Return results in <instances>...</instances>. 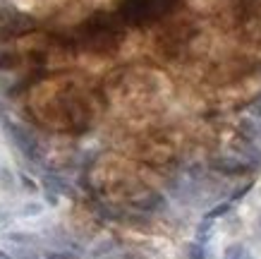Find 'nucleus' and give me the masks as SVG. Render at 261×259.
Returning a JSON list of instances; mask_svg holds the SVG:
<instances>
[{"instance_id": "nucleus-16", "label": "nucleus", "mask_w": 261, "mask_h": 259, "mask_svg": "<svg viewBox=\"0 0 261 259\" xmlns=\"http://www.w3.org/2000/svg\"><path fill=\"white\" fill-rule=\"evenodd\" d=\"M22 180H24V187H27V190H36V185H34V182L29 180L27 175H22Z\"/></svg>"}, {"instance_id": "nucleus-6", "label": "nucleus", "mask_w": 261, "mask_h": 259, "mask_svg": "<svg viewBox=\"0 0 261 259\" xmlns=\"http://www.w3.org/2000/svg\"><path fill=\"white\" fill-rule=\"evenodd\" d=\"M10 245H27V247H41V238L34 233H8L5 236Z\"/></svg>"}, {"instance_id": "nucleus-3", "label": "nucleus", "mask_w": 261, "mask_h": 259, "mask_svg": "<svg viewBox=\"0 0 261 259\" xmlns=\"http://www.w3.org/2000/svg\"><path fill=\"white\" fill-rule=\"evenodd\" d=\"M211 163H214V171L225 173V175H238V173H245L247 168H252V166L245 163V161L238 158L235 154H232V156H216Z\"/></svg>"}, {"instance_id": "nucleus-19", "label": "nucleus", "mask_w": 261, "mask_h": 259, "mask_svg": "<svg viewBox=\"0 0 261 259\" xmlns=\"http://www.w3.org/2000/svg\"><path fill=\"white\" fill-rule=\"evenodd\" d=\"M259 230H261V216H259Z\"/></svg>"}, {"instance_id": "nucleus-7", "label": "nucleus", "mask_w": 261, "mask_h": 259, "mask_svg": "<svg viewBox=\"0 0 261 259\" xmlns=\"http://www.w3.org/2000/svg\"><path fill=\"white\" fill-rule=\"evenodd\" d=\"M223 259H254V254L249 252V247L242 243H232L225 247L223 252Z\"/></svg>"}, {"instance_id": "nucleus-4", "label": "nucleus", "mask_w": 261, "mask_h": 259, "mask_svg": "<svg viewBox=\"0 0 261 259\" xmlns=\"http://www.w3.org/2000/svg\"><path fill=\"white\" fill-rule=\"evenodd\" d=\"M240 137H245L247 142H252L254 147H259L261 149V120L256 118H242L240 120Z\"/></svg>"}, {"instance_id": "nucleus-1", "label": "nucleus", "mask_w": 261, "mask_h": 259, "mask_svg": "<svg viewBox=\"0 0 261 259\" xmlns=\"http://www.w3.org/2000/svg\"><path fill=\"white\" fill-rule=\"evenodd\" d=\"M0 125L8 134V139L15 144V149L22 154L24 158H29V161H41V147H39V139H36V134L29 130L27 125L22 123H17L12 120L10 115L0 120Z\"/></svg>"}, {"instance_id": "nucleus-12", "label": "nucleus", "mask_w": 261, "mask_h": 259, "mask_svg": "<svg viewBox=\"0 0 261 259\" xmlns=\"http://www.w3.org/2000/svg\"><path fill=\"white\" fill-rule=\"evenodd\" d=\"M232 202H221V204H216L214 209H208V214H206V219H223V216H228L230 211H232Z\"/></svg>"}, {"instance_id": "nucleus-8", "label": "nucleus", "mask_w": 261, "mask_h": 259, "mask_svg": "<svg viewBox=\"0 0 261 259\" xmlns=\"http://www.w3.org/2000/svg\"><path fill=\"white\" fill-rule=\"evenodd\" d=\"M187 259H214V254L208 250V245H201L194 240L187 245Z\"/></svg>"}, {"instance_id": "nucleus-9", "label": "nucleus", "mask_w": 261, "mask_h": 259, "mask_svg": "<svg viewBox=\"0 0 261 259\" xmlns=\"http://www.w3.org/2000/svg\"><path fill=\"white\" fill-rule=\"evenodd\" d=\"M115 250H118V245L113 243V240H103V243H98L94 250L89 252V259H106L108 254H113Z\"/></svg>"}, {"instance_id": "nucleus-13", "label": "nucleus", "mask_w": 261, "mask_h": 259, "mask_svg": "<svg viewBox=\"0 0 261 259\" xmlns=\"http://www.w3.org/2000/svg\"><path fill=\"white\" fill-rule=\"evenodd\" d=\"M43 211V204L41 202H27V204H22V209H19V216L22 219H32V216H39V214Z\"/></svg>"}, {"instance_id": "nucleus-5", "label": "nucleus", "mask_w": 261, "mask_h": 259, "mask_svg": "<svg viewBox=\"0 0 261 259\" xmlns=\"http://www.w3.org/2000/svg\"><path fill=\"white\" fill-rule=\"evenodd\" d=\"M43 190L46 192H53V195H72V185L65 180L63 175H58V173H46L43 175Z\"/></svg>"}, {"instance_id": "nucleus-17", "label": "nucleus", "mask_w": 261, "mask_h": 259, "mask_svg": "<svg viewBox=\"0 0 261 259\" xmlns=\"http://www.w3.org/2000/svg\"><path fill=\"white\" fill-rule=\"evenodd\" d=\"M0 259H15L10 252H5V250H0Z\"/></svg>"}, {"instance_id": "nucleus-15", "label": "nucleus", "mask_w": 261, "mask_h": 259, "mask_svg": "<svg viewBox=\"0 0 261 259\" xmlns=\"http://www.w3.org/2000/svg\"><path fill=\"white\" fill-rule=\"evenodd\" d=\"M10 219H12V216H10V211H8V209H3V206H0V228H3V226H8Z\"/></svg>"}, {"instance_id": "nucleus-11", "label": "nucleus", "mask_w": 261, "mask_h": 259, "mask_svg": "<svg viewBox=\"0 0 261 259\" xmlns=\"http://www.w3.org/2000/svg\"><path fill=\"white\" fill-rule=\"evenodd\" d=\"M197 243L201 245H208V240H211V236H214V219H204L201 223L197 226Z\"/></svg>"}, {"instance_id": "nucleus-14", "label": "nucleus", "mask_w": 261, "mask_h": 259, "mask_svg": "<svg viewBox=\"0 0 261 259\" xmlns=\"http://www.w3.org/2000/svg\"><path fill=\"white\" fill-rule=\"evenodd\" d=\"M249 113H252V118L261 120V99L256 103H252V108H249Z\"/></svg>"}, {"instance_id": "nucleus-2", "label": "nucleus", "mask_w": 261, "mask_h": 259, "mask_svg": "<svg viewBox=\"0 0 261 259\" xmlns=\"http://www.w3.org/2000/svg\"><path fill=\"white\" fill-rule=\"evenodd\" d=\"M230 149H232V154H235V156L242 158V161H245V163H249L252 168H256V166L261 168V149H259V147H254L252 142H247L245 137H242V139H238V142H232V144H230Z\"/></svg>"}, {"instance_id": "nucleus-10", "label": "nucleus", "mask_w": 261, "mask_h": 259, "mask_svg": "<svg viewBox=\"0 0 261 259\" xmlns=\"http://www.w3.org/2000/svg\"><path fill=\"white\" fill-rule=\"evenodd\" d=\"M12 257L15 259H43L39 247H27V245H12Z\"/></svg>"}, {"instance_id": "nucleus-18", "label": "nucleus", "mask_w": 261, "mask_h": 259, "mask_svg": "<svg viewBox=\"0 0 261 259\" xmlns=\"http://www.w3.org/2000/svg\"><path fill=\"white\" fill-rule=\"evenodd\" d=\"M5 115H8V113H5V110H3V108H0V120H3V118H5Z\"/></svg>"}]
</instances>
